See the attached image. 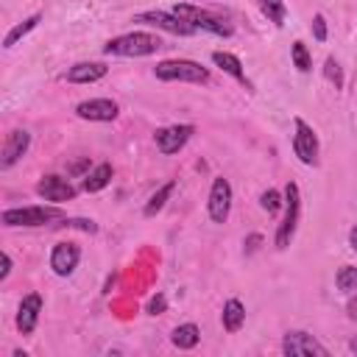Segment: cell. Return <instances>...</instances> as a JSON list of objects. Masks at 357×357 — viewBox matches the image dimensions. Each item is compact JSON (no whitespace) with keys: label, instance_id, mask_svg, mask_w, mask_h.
I'll return each mask as SVG.
<instances>
[{"label":"cell","instance_id":"cell-1","mask_svg":"<svg viewBox=\"0 0 357 357\" xmlns=\"http://www.w3.org/2000/svg\"><path fill=\"white\" fill-rule=\"evenodd\" d=\"M162 47V39L156 33H148V31H131V33H123V36H114L103 45V53L106 56H151Z\"/></svg>","mask_w":357,"mask_h":357},{"label":"cell","instance_id":"cell-2","mask_svg":"<svg viewBox=\"0 0 357 357\" xmlns=\"http://www.w3.org/2000/svg\"><path fill=\"white\" fill-rule=\"evenodd\" d=\"M153 75L159 81H181V84H206L209 70L190 59H165L153 67Z\"/></svg>","mask_w":357,"mask_h":357},{"label":"cell","instance_id":"cell-3","mask_svg":"<svg viewBox=\"0 0 357 357\" xmlns=\"http://www.w3.org/2000/svg\"><path fill=\"white\" fill-rule=\"evenodd\" d=\"M61 206H20V209H3L0 223L3 226H45L50 220H64Z\"/></svg>","mask_w":357,"mask_h":357},{"label":"cell","instance_id":"cell-4","mask_svg":"<svg viewBox=\"0 0 357 357\" xmlns=\"http://www.w3.org/2000/svg\"><path fill=\"white\" fill-rule=\"evenodd\" d=\"M173 14L187 20L190 25H195V31H206V33H215V36H231V28L220 17L209 14L206 8H198V6H190V3H176Z\"/></svg>","mask_w":357,"mask_h":357},{"label":"cell","instance_id":"cell-5","mask_svg":"<svg viewBox=\"0 0 357 357\" xmlns=\"http://www.w3.org/2000/svg\"><path fill=\"white\" fill-rule=\"evenodd\" d=\"M298 212H301V195H298V184L287 181L284 187V220L279 223L276 229V248H287L293 234H296V226H298Z\"/></svg>","mask_w":357,"mask_h":357},{"label":"cell","instance_id":"cell-6","mask_svg":"<svg viewBox=\"0 0 357 357\" xmlns=\"http://www.w3.org/2000/svg\"><path fill=\"white\" fill-rule=\"evenodd\" d=\"M134 22H142V25H153V28H162L173 36H192L195 33V25H190L187 20L176 17L173 11H142L134 17Z\"/></svg>","mask_w":357,"mask_h":357},{"label":"cell","instance_id":"cell-7","mask_svg":"<svg viewBox=\"0 0 357 357\" xmlns=\"http://www.w3.org/2000/svg\"><path fill=\"white\" fill-rule=\"evenodd\" d=\"M206 212L212 223H226L229 212H231V184L229 178L218 176L209 187V201H206Z\"/></svg>","mask_w":357,"mask_h":357},{"label":"cell","instance_id":"cell-8","mask_svg":"<svg viewBox=\"0 0 357 357\" xmlns=\"http://www.w3.org/2000/svg\"><path fill=\"white\" fill-rule=\"evenodd\" d=\"M296 134H293V153L298 156L301 165H318V137L312 131L310 123H304L301 117L293 120Z\"/></svg>","mask_w":357,"mask_h":357},{"label":"cell","instance_id":"cell-9","mask_svg":"<svg viewBox=\"0 0 357 357\" xmlns=\"http://www.w3.org/2000/svg\"><path fill=\"white\" fill-rule=\"evenodd\" d=\"M195 134V126H190V123H176V126H165V128H159L156 134H153V142H156V148H159V153H165V156H173V153H178L184 145H187V139Z\"/></svg>","mask_w":357,"mask_h":357},{"label":"cell","instance_id":"cell-10","mask_svg":"<svg viewBox=\"0 0 357 357\" xmlns=\"http://www.w3.org/2000/svg\"><path fill=\"white\" fill-rule=\"evenodd\" d=\"M282 351H284L287 357H310V354H315V357H326V354H329V351H326L310 332H301V329L287 332V335L282 337Z\"/></svg>","mask_w":357,"mask_h":357},{"label":"cell","instance_id":"cell-11","mask_svg":"<svg viewBox=\"0 0 357 357\" xmlns=\"http://www.w3.org/2000/svg\"><path fill=\"white\" fill-rule=\"evenodd\" d=\"M36 195L45 198V201H53V204H64V201L75 198V187L67 178H61L56 173H47L36 181Z\"/></svg>","mask_w":357,"mask_h":357},{"label":"cell","instance_id":"cell-12","mask_svg":"<svg viewBox=\"0 0 357 357\" xmlns=\"http://www.w3.org/2000/svg\"><path fill=\"white\" fill-rule=\"evenodd\" d=\"M117 103L112 98H92V100H81L75 106V114L81 120H92V123H109L117 117Z\"/></svg>","mask_w":357,"mask_h":357},{"label":"cell","instance_id":"cell-13","mask_svg":"<svg viewBox=\"0 0 357 357\" xmlns=\"http://www.w3.org/2000/svg\"><path fill=\"white\" fill-rule=\"evenodd\" d=\"M28 145H31V134H28L25 128L8 131V134H6V142H3V151H0V167L8 170L11 165H17V162L25 156Z\"/></svg>","mask_w":357,"mask_h":357},{"label":"cell","instance_id":"cell-14","mask_svg":"<svg viewBox=\"0 0 357 357\" xmlns=\"http://www.w3.org/2000/svg\"><path fill=\"white\" fill-rule=\"evenodd\" d=\"M81 262V248L75 243H56L50 251V268L56 276H70Z\"/></svg>","mask_w":357,"mask_h":357},{"label":"cell","instance_id":"cell-15","mask_svg":"<svg viewBox=\"0 0 357 357\" xmlns=\"http://www.w3.org/2000/svg\"><path fill=\"white\" fill-rule=\"evenodd\" d=\"M39 312H42V296L39 293L22 296V301L17 307V329L22 335H33V329L39 324Z\"/></svg>","mask_w":357,"mask_h":357},{"label":"cell","instance_id":"cell-16","mask_svg":"<svg viewBox=\"0 0 357 357\" xmlns=\"http://www.w3.org/2000/svg\"><path fill=\"white\" fill-rule=\"evenodd\" d=\"M109 73V67L103 61H78L67 70V81L70 84H95Z\"/></svg>","mask_w":357,"mask_h":357},{"label":"cell","instance_id":"cell-17","mask_svg":"<svg viewBox=\"0 0 357 357\" xmlns=\"http://www.w3.org/2000/svg\"><path fill=\"white\" fill-rule=\"evenodd\" d=\"M212 61L226 73V75H231L234 81H240V84H245V70H243V61L234 56V53H229V50H215L212 53Z\"/></svg>","mask_w":357,"mask_h":357},{"label":"cell","instance_id":"cell-18","mask_svg":"<svg viewBox=\"0 0 357 357\" xmlns=\"http://www.w3.org/2000/svg\"><path fill=\"white\" fill-rule=\"evenodd\" d=\"M112 176H114V167H112L109 162H100V165H95V167L84 176V190H86V192H100V190L112 181Z\"/></svg>","mask_w":357,"mask_h":357},{"label":"cell","instance_id":"cell-19","mask_svg":"<svg viewBox=\"0 0 357 357\" xmlns=\"http://www.w3.org/2000/svg\"><path fill=\"white\" fill-rule=\"evenodd\" d=\"M223 329L226 332H240V326L245 324V307H243V301H237V298H229L226 304H223Z\"/></svg>","mask_w":357,"mask_h":357},{"label":"cell","instance_id":"cell-20","mask_svg":"<svg viewBox=\"0 0 357 357\" xmlns=\"http://www.w3.org/2000/svg\"><path fill=\"white\" fill-rule=\"evenodd\" d=\"M170 340H173L176 349H195L198 340H201V329H198L195 324H181V326L173 329Z\"/></svg>","mask_w":357,"mask_h":357},{"label":"cell","instance_id":"cell-21","mask_svg":"<svg viewBox=\"0 0 357 357\" xmlns=\"http://www.w3.org/2000/svg\"><path fill=\"white\" fill-rule=\"evenodd\" d=\"M173 190H176V181L170 178L167 184H162V187H159V190H156V192L148 198V204H145L142 215H145V218H153L156 212H162V209H165V204H167V198L173 195Z\"/></svg>","mask_w":357,"mask_h":357},{"label":"cell","instance_id":"cell-22","mask_svg":"<svg viewBox=\"0 0 357 357\" xmlns=\"http://www.w3.org/2000/svg\"><path fill=\"white\" fill-rule=\"evenodd\" d=\"M254 3H257V8L268 17V22H273L276 28L284 25V20H287V6H284V0H254Z\"/></svg>","mask_w":357,"mask_h":357},{"label":"cell","instance_id":"cell-23","mask_svg":"<svg viewBox=\"0 0 357 357\" xmlns=\"http://www.w3.org/2000/svg\"><path fill=\"white\" fill-rule=\"evenodd\" d=\"M39 22H42V14H31V17H28V20H22L20 25H14V28L6 33V39H3V47H14V45H17V42H20L25 33H31V31H33Z\"/></svg>","mask_w":357,"mask_h":357},{"label":"cell","instance_id":"cell-24","mask_svg":"<svg viewBox=\"0 0 357 357\" xmlns=\"http://www.w3.org/2000/svg\"><path fill=\"white\" fill-rule=\"evenodd\" d=\"M290 59H293V67L298 73H310L312 70V59H310V50L304 42H293L290 45Z\"/></svg>","mask_w":357,"mask_h":357},{"label":"cell","instance_id":"cell-25","mask_svg":"<svg viewBox=\"0 0 357 357\" xmlns=\"http://www.w3.org/2000/svg\"><path fill=\"white\" fill-rule=\"evenodd\" d=\"M335 284L343 293H357V268L354 265H343L337 271V276H335Z\"/></svg>","mask_w":357,"mask_h":357},{"label":"cell","instance_id":"cell-26","mask_svg":"<svg viewBox=\"0 0 357 357\" xmlns=\"http://www.w3.org/2000/svg\"><path fill=\"white\" fill-rule=\"evenodd\" d=\"M59 226L81 229V231H86V234H95V231H98V223H95V220H89V218H64Z\"/></svg>","mask_w":357,"mask_h":357},{"label":"cell","instance_id":"cell-27","mask_svg":"<svg viewBox=\"0 0 357 357\" xmlns=\"http://www.w3.org/2000/svg\"><path fill=\"white\" fill-rule=\"evenodd\" d=\"M259 206H262L265 212H276V209L282 206V195H279L276 190H265V192L259 195Z\"/></svg>","mask_w":357,"mask_h":357},{"label":"cell","instance_id":"cell-28","mask_svg":"<svg viewBox=\"0 0 357 357\" xmlns=\"http://www.w3.org/2000/svg\"><path fill=\"white\" fill-rule=\"evenodd\" d=\"M324 73H326V78L335 84V89H340V86H343V73H340V64H337L335 59H326Z\"/></svg>","mask_w":357,"mask_h":357},{"label":"cell","instance_id":"cell-29","mask_svg":"<svg viewBox=\"0 0 357 357\" xmlns=\"http://www.w3.org/2000/svg\"><path fill=\"white\" fill-rule=\"evenodd\" d=\"M312 36H315V42H326V20H324V14L312 17Z\"/></svg>","mask_w":357,"mask_h":357},{"label":"cell","instance_id":"cell-30","mask_svg":"<svg viewBox=\"0 0 357 357\" xmlns=\"http://www.w3.org/2000/svg\"><path fill=\"white\" fill-rule=\"evenodd\" d=\"M165 307H167V298H165L162 293H156V296L148 301V312H151V315H162Z\"/></svg>","mask_w":357,"mask_h":357},{"label":"cell","instance_id":"cell-31","mask_svg":"<svg viewBox=\"0 0 357 357\" xmlns=\"http://www.w3.org/2000/svg\"><path fill=\"white\" fill-rule=\"evenodd\" d=\"M86 165H89V159L84 156V159H78V162H73V165L67 167V173H70V176H78L81 170H86Z\"/></svg>","mask_w":357,"mask_h":357},{"label":"cell","instance_id":"cell-32","mask_svg":"<svg viewBox=\"0 0 357 357\" xmlns=\"http://www.w3.org/2000/svg\"><path fill=\"white\" fill-rule=\"evenodd\" d=\"M8 273H11V257H8V254H3V271H0V282H3Z\"/></svg>","mask_w":357,"mask_h":357},{"label":"cell","instance_id":"cell-33","mask_svg":"<svg viewBox=\"0 0 357 357\" xmlns=\"http://www.w3.org/2000/svg\"><path fill=\"white\" fill-rule=\"evenodd\" d=\"M346 312H349V318H351V321H357V296L346 304Z\"/></svg>","mask_w":357,"mask_h":357},{"label":"cell","instance_id":"cell-34","mask_svg":"<svg viewBox=\"0 0 357 357\" xmlns=\"http://www.w3.org/2000/svg\"><path fill=\"white\" fill-rule=\"evenodd\" d=\"M259 243H262V237H259V234H251V237H248V251H254Z\"/></svg>","mask_w":357,"mask_h":357},{"label":"cell","instance_id":"cell-35","mask_svg":"<svg viewBox=\"0 0 357 357\" xmlns=\"http://www.w3.org/2000/svg\"><path fill=\"white\" fill-rule=\"evenodd\" d=\"M349 245H351V248L357 251V226H354V229L349 231Z\"/></svg>","mask_w":357,"mask_h":357},{"label":"cell","instance_id":"cell-36","mask_svg":"<svg viewBox=\"0 0 357 357\" xmlns=\"http://www.w3.org/2000/svg\"><path fill=\"white\" fill-rule=\"evenodd\" d=\"M349 349H351V351L357 354V337H351V340H349Z\"/></svg>","mask_w":357,"mask_h":357}]
</instances>
